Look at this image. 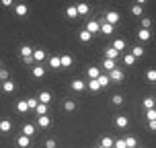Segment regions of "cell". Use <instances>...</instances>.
Here are the masks:
<instances>
[{
    "mask_svg": "<svg viewBox=\"0 0 156 148\" xmlns=\"http://www.w3.org/2000/svg\"><path fill=\"white\" fill-rule=\"evenodd\" d=\"M119 19H121V15H119L117 10H109L107 15L103 16V21H105V23H109V25H113V27L119 23Z\"/></svg>",
    "mask_w": 156,
    "mask_h": 148,
    "instance_id": "1",
    "label": "cell"
},
{
    "mask_svg": "<svg viewBox=\"0 0 156 148\" xmlns=\"http://www.w3.org/2000/svg\"><path fill=\"white\" fill-rule=\"evenodd\" d=\"M86 31L90 33V35H94V33H101V21H97V19H93V21H88L84 27Z\"/></svg>",
    "mask_w": 156,
    "mask_h": 148,
    "instance_id": "2",
    "label": "cell"
},
{
    "mask_svg": "<svg viewBox=\"0 0 156 148\" xmlns=\"http://www.w3.org/2000/svg\"><path fill=\"white\" fill-rule=\"evenodd\" d=\"M33 60H35V64L45 62V49L43 47H33Z\"/></svg>",
    "mask_w": 156,
    "mask_h": 148,
    "instance_id": "3",
    "label": "cell"
},
{
    "mask_svg": "<svg viewBox=\"0 0 156 148\" xmlns=\"http://www.w3.org/2000/svg\"><path fill=\"white\" fill-rule=\"evenodd\" d=\"M101 74H103V72H101L99 66H88V68H86V76H88V80H97Z\"/></svg>",
    "mask_w": 156,
    "mask_h": 148,
    "instance_id": "4",
    "label": "cell"
},
{
    "mask_svg": "<svg viewBox=\"0 0 156 148\" xmlns=\"http://www.w3.org/2000/svg\"><path fill=\"white\" fill-rule=\"evenodd\" d=\"M47 66H49V68H54V70H60V68H62V60H60V56H58V54L49 56V60H47Z\"/></svg>",
    "mask_w": 156,
    "mask_h": 148,
    "instance_id": "5",
    "label": "cell"
},
{
    "mask_svg": "<svg viewBox=\"0 0 156 148\" xmlns=\"http://www.w3.org/2000/svg\"><path fill=\"white\" fill-rule=\"evenodd\" d=\"M70 88H72V91H76V93H82V91L86 88V82H84V80H80V78H74V80L70 82Z\"/></svg>",
    "mask_w": 156,
    "mask_h": 148,
    "instance_id": "6",
    "label": "cell"
},
{
    "mask_svg": "<svg viewBox=\"0 0 156 148\" xmlns=\"http://www.w3.org/2000/svg\"><path fill=\"white\" fill-rule=\"evenodd\" d=\"M31 74L35 78H43L45 76V66H43V64H35V66L31 68Z\"/></svg>",
    "mask_w": 156,
    "mask_h": 148,
    "instance_id": "7",
    "label": "cell"
},
{
    "mask_svg": "<svg viewBox=\"0 0 156 148\" xmlns=\"http://www.w3.org/2000/svg\"><path fill=\"white\" fill-rule=\"evenodd\" d=\"M123 70H121V68H115V70L113 72H109V78H111V82H121V80H123Z\"/></svg>",
    "mask_w": 156,
    "mask_h": 148,
    "instance_id": "8",
    "label": "cell"
},
{
    "mask_svg": "<svg viewBox=\"0 0 156 148\" xmlns=\"http://www.w3.org/2000/svg\"><path fill=\"white\" fill-rule=\"evenodd\" d=\"M115 125L119 128V130H125V128L129 125V117L127 115H117L115 117Z\"/></svg>",
    "mask_w": 156,
    "mask_h": 148,
    "instance_id": "9",
    "label": "cell"
},
{
    "mask_svg": "<svg viewBox=\"0 0 156 148\" xmlns=\"http://www.w3.org/2000/svg\"><path fill=\"white\" fill-rule=\"evenodd\" d=\"M12 132V121L10 119H0V134Z\"/></svg>",
    "mask_w": 156,
    "mask_h": 148,
    "instance_id": "10",
    "label": "cell"
},
{
    "mask_svg": "<svg viewBox=\"0 0 156 148\" xmlns=\"http://www.w3.org/2000/svg\"><path fill=\"white\" fill-rule=\"evenodd\" d=\"M16 146H19V148H29V146H31V138L21 134V136L16 138Z\"/></svg>",
    "mask_w": 156,
    "mask_h": 148,
    "instance_id": "11",
    "label": "cell"
},
{
    "mask_svg": "<svg viewBox=\"0 0 156 148\" xmlns=\"http://www.w3.org/2000/svg\"><path fill=\"white\" fill-rule=\"evenodd\" d=\"M142 107H144V111L156 109V99H154V97H146V99H144V103H142Z\"/></svg>",
    "mask_w": 156,
    "mask_h": 148,
    "instance_id": "12",
    "label": "cell"
},
{
    "mask_svg": "<svg viewBox=\"0 0 156 148\" xmlns=\"http://www.w3.org/2000/svg\"><path fill=\"white\" fill-rule=\"evenodd\" d=\"M37 99H39V103L49 105V103H51V93H49V91H41V93L37 95Z\"/></svg>",
    "mask_w": 156,
    "mask_h": 148,
    "instance_id": "13",
    "label": "cell"
},
{
    "mask_svg": "<svg viewBox=\"0 0 156 148\" xmlns=\"http://www.w3.org/2000/svg\"><path fill=\"white\" fill-rule=\"evenodd\" d=\"M27 13H29V6H27V4H23V2L15 4V15L16 16H25Z\"/></svg>",
    "mask_w": 156,
    "mask_h": 148,
    "instance_id": "14",
    "label": "cell"
},
{
    "mask_svg": "<svg viewBox=\"0 0 156 148\" xmlns=\"http://www.w3.org/2000/svg\"><path fill=\"white\" fill-rule=\"evenodd\" d=\"M37 125H39V128H43V130H47V128L51 125V117H49V115H41V117H37Z\"/></svg>",
    "mask_w": 156,
    "mask_h": 148,
    "instance_id": "15",
    "label": "cell"
},
{
    "mask_svg": "<svg viewBox=\"0 0 156 148\" xmlns=\"http://www.w3.org/2000/svg\"><path fill=\"white\" fill-rule=\"evenodd\" d=\"M111 47H113V49H117V52L121 54V52H123L125 47H127V43H125V39H113V43H111Z\"/></svg>",
    "mask_w": 156,
    "mask_h": 148,
    "instance_id": "16",
    "label": "cell"
},
{
    "mask_svg": "<svg viewBox=\"0 0 156 148\" xmlns=\"http://www.w3.org/2000/svg\"><path fill=\"white\" fill-rule=\"evenodd\" d=\"M117 58H119V52H117V49H113L111 45L105 49V60H115L117 62Z\"/></svg>",
    "mask_w": 156,
    "mask_h": 148,
    "instance_id": "17",
    "label": "cell"
},
{
    "mask_svg": "<svg viewBox=\"0 0 156 148\" xmlns=\"http://www.w3.org/2000/svg\"><path fill=\"white\" fill-rule=\"evenodd\" d=\"M129 54H132L133 58L138 60V58H144V54H146V49H144V47H142V45H133V47H132V52H129Z\"/></svg>",
    "mask_w": 156,
    "mask_h": 148,
    "instance_id": "18",
    "label": "cell"
},
{
    "mask_svg": "<svg viewBox=\"0 0 156 148\" xmlns=\"http://www.w3.org/2000/svg\"><path fill=\"white\" fill-rule=\"evenodd\" d=\"M103 68H105V70H107V74H109V72H113L117 68V64H115V60H103V64H101Z\"/></svg>",
    "mask_w": 156,
    "mask_h": 148,
    "instance_id": "19",
    "label": "cell"
},
{
    "mask_svg": "<svg viewBox=\"0 0 156 148\" xmlns=\"http://www.w3.org/2000/svg\"><path fill=\"white\" fill-rule=\"evenodd\" d=\"M16 111H19V113H29V105H27V99H21V101H16Z\"/></svg>",
    "mask_w": 156,
    "mask_h": 148,
    "instance_id": "20",
    "label": "cell"
},
{
    "mask_svg": "<svg viewBox=\"0 0 156 148\" xmlns=\"http://www.w3.org/2000/svg\"><path fill=\"white\" fill-rule=\"evenodd\" d=\"M76 10H78V16H84V15H88L90 6H88L86 2H80V4H76Z\"/></svg>",
    "mask_w": 156,
    "mask_h": 148,
    "instance_id": "21",
    "label": "cell"
},
{
    "mask_svg": "<svg viewBox=\"0 0 156 148\" xmlns=\"http://www.w3.org/2000/svg\"><path fill=\"white\" fill-rule=\"evenodd\" d=\"M93 39V35L86 31V29H82V31H78V41H82V43H88Z\"/></svg>",
    "mask_w": 156,
    "mask_h": 148,
    "instance_id": "22",
    "label": "cell"
},
{
    "mask_svg": "<svg viewBox=\"0 0 156 148\" xmlns=\"http://www.w3.org/2000/svg\"><path fill=\"white\" fill-rule=\"evenodd\" d=\"M97 82H99V86H101V88L109 86V85H111V78H109V74H101V76L97 78Z\"/></svg>",
    "mask_w": 156,
    "mask_h": 148,
    "instance_id": "23",
    "label": "cell"
},
{
    "mask_svg": "<svg viewBox=\"0 0 156 148\" xmlns=\"http://www.w3.org/2000/svg\"><path fill=\"white\" fill-rule=\"evenodd\" d=\"M19 54H21V58H31L33 56V47L31 45H21Z\"/></svg>",
    "mask_w": 156,
    "mask_h": 148,
    "instance_id": "24",
    "label": "cell"
},
{
    "mask_svg": "<svg viewBox=\"0 0 156 148\" xmlns=\"http://www.w3.org/2000/svg\"><path fill=\"white\" fill-rule=\"evenodd\" d=\"M60 60H62V68H70L72 62H74L70 54H62V56H60Z\"/></svg>",
    "mask_w": 156,
    "mask_h": 148,
    "instance_id": "25",
    "label": "cell"
},
{
    "mask_svg": "<svg viewBox=\"0 0 156 148\" xmlns=\"http://www.w3.org/2000/svg\"><path fill=\"white\" fill-rule=\"evenodd\" d=\"M113 31H115V27H113V25H109V23H105V21L101 19V33H105V35H111Z\"/></svg>",
    "mask_w": 156,
    "mask_h": 148,
    "instance_id": "26",
    "label": "cell"
},
{
    "mask_svg": "<svg viewBox=\"0 0 156 148\" xmlns=\"http://www.w3.org/2000/svg\"><path fill=\"white\" fill-rule=\"evenodd\" d=\"M101 146L103 148H113V146H115V140H113L111 136H103V138H101Z\"/></svg>",
    "mask_w": 156,
    "mask_h": 148,
    "instance_id": "27",
    "label": "cell"
},
{
    "mask_svg": "<svg viewBox=\"0 0 156 148\" xmlns=\"http://www.w3.org/2000/svg\"><path fill=\"white\" fill-rule=\"evenodd\" d=\"M15 88H16V85H15V82H12V80H10V78L2 82V91H4V93H12Z\"/></svg>",
    "mask_w": 156,
    "mask_h": 148,
    "instance_id": "28",
    "label": "cell"
},
{
    "mask_svg": "<svg viewBox=\"0 0 156 148\" xmlns=\"http://www.w3.org/2000/svg\"><path fill=\"white\" fill-rule=\"evenodd\" d=\"M150 37H152V33H150L148 29H140V31H138V39H140V41H144V43H146V41H150Z\"/></svg>",
    "mask_w": 156,
    "mask_h": 148,
    "instance_id": "29",
    "label": "cell"
},
{
    "mask_svg": "<svg viewBox=\"0 0 156 148\" xmlns=\"http://www.w3.org/2000/svg\"><path fill=\"white\" fill-rule=\"evenodd\" d=\"M47 111H49V105H43V103H39L37 107H35V113H37V117L47 115Z\"/></svg>",
    "mask_w": 156,
    "mask_h": 148,
    "instance_id": "30",
    "label": "cell"
},
{
    "mask_svg": "<svg viewBox=\"0 0 156 148\" xmlns=\"http://www.w3.org/2000/svg\"><path fill=\"white\" fill-rule=\"evenodd\" d=\"M64 109L68 111V113H72V111L76 109V101H74V99H66V101H64Z\"/></svg>",
    "mask_w": 156,
    "mask_h": 148,
    "instance_id": "31",
    "label": "cell"
},
{
    "mask_svg": "<svg viewBox=\"0 0 156 148\" xmlns=\"http://www.w3.org/2000/svg\"><path fill=\"white\" fill-rule=\"evenodd\" d=\"M125 148H138V140L133 138V136H125Z\"/></svg>",
    "mask_w": 156,
    "mask_h": 148,
    "instance_id": "32",
    "label": "cell"
},
{
    "mask_svg": "<svg viewBox=\"0 0 156 148\" xmlns=\"http://www.w3.org/2000/svg\"><path fill=\"white\" fill-rule=\"evenodd\" d=\"M33 134H35V125L33 124H25L23 125V136H29V138H31Z\"/></svg>",
    "mask_w": 156,
    "mask_h": 148,
    "instance_id": "33",
    "label": "cell"
},
{
    "mask_svg": "<svg viewBox=\"0 0 156 148\" xmlns=\"http://www.w3.org/2000/svg\"><path fill=\"white\" fill-rule=\"evenodd\" d=\"M146 82H154V85H156V68L146 70Z\"/></svg>",
    "mask_w": 156,
    "mask_h": 148,
    "instance_id": "34",
    "label": "cell"
},
{
    "mask_svg": "<svg viewBox=\"0 0 156 148\" xmlns=\"http://www.w3.org/2000/svg\"><path fill=\"white\" fill-rule=\"evenodd\" d=\"M66 16H68V19H76V16H78L76 4H72V6H68V8H66Z\"/></svg>",
    "mask_w": 156,
    "mask_h": 148,
    "instance_id": "35",
    "label": "cell"
},
{
    "mask_svg": "<svg viewBox=\"0 0 156 148\" xmlns=\"http://www.w3.org/2000/svg\"><path fill=\"white\" fill-rule=\"evenodd\" d=\"M86 88H88V91H93V93H99V91H101V86H99L97 80H88V82H86Z\"/></svg>",
    "mask_w": 156,
    "mask_h": 148,
    "instance_id": "36",
    "label": "cell"
},
{
    "mask_svg": "<svg viewBox=\"0 0 156 148\" xmlns=\"http://www.w3.org/2000/svg\"><path fill=\"white\" fill-rule=\"evenodd\" d=\"M27 105H29V111H35V107L39 105V99L37 97H29L27 99Z\"/></svg>",
    "mask_w": 156,
    "mask_h": 148,
    "instance_id": "37",
    "label": "cell"
},
{
    "mask_svg": "<svg viewBox=\"0 0 156 148\" xmlns=\"http://www.w3.org/2000/svg\"><path fill=\"white\" fill-rule=\"evenodd\" d=\"M123 64H125V66H133V64H136V58H133V56L127 52V54L123 56Z\"/></svg>",
    "mask_w": 156,
    "mask_h": 148,
    "instance_id": "38",
    "label": "cell"
},
{
    "mask_svg": "<svg viewBox=\"0 0 156 148\" xmlns=\"http://www.w3.org/2000/svg\"><path fill=\"white\" fill-rule=\"evenodd\" d=\"M132 15H136V16H140V19H142V15H144V6L133 4V6H132Z\"/></svg>",
    "mask_w": 156,
    "mask_h": 148,
    "instance_id": "39",
    "label": "cell"
},
{
    "mask_svg": "<svg viewBox=\"0 0 156 148\" xmlns=\"http://www.w3.org/2000/svg\"><path fill=\"white\" fill-rule=\"evenodd\" d=\"M140 23H142L140 29H148V31H150V27H152V21H150L148 16H142V19H140Z\"/></svg>",
    "mask_w": 156,
    "mask_h": 148,
    "instance_id": "40",
    "label": "cell"
},
{
    "mask_svg": "<svg viewBox=\"0 0 156 148\" xmlns=\"http://www.w3.org/2000/svg\"><path fill=\"white\" fill-rule=\"evenodd\" d=\"M111 103L119 107V105H123V97H121V95H113V97H111Z\"/></svg>",
    "mask_w": 156,
    "mask_h": 148,
    "instance_id": "41",
    "label": "cell"
},
{
    "mask_svg": "<svg viewBox=\"0 0 156 148\" xmlns=\"http://www.w3.org/2000/svg\"><path fill=\"white\" fill-rule=\"evenodd\" d=\"M144 115L148 121H156V109H150V111H144Z\"/></svg>",
    "mask_w": 156,
    "mask_h": 148,
    "instance_id": "42",
    "label": "cell"
},
{
    "mask_svg": "<svg viewBox=\"0 0 156 148\" xmlns=\"http://www.w3.org/2000/svg\"><path fill=\"white\" fill-rule=\"evenodd\" d=\"M0 80H2V82L8 80V70H6V68H0Z\"/></svg>",
    "mask_w": 156,
    "mask_h": 148,
    "instance_id": "43",
    "label": "cell"
},
{
    "mask_svg": "<svg viewBox=\"0 0 156 148\" xmlns=\"http://www.w3.org/2000/svg\"><path fill=\"white\" fill-rule=\"evenodd\" d=\"M113 148H125V140H123V138H117V140H115V146H113Z\"/></svg>",
    "mask_w": 156,
    "mask_h": 148,
    "instance_id": "44",
    "label": "cell"
},
{
    "mask_svg": "<svg viewBox=\"0 0 156 148\" xmlns=\"http://www.w3.org/2000/svg\"><path fill=\"white\" fill-rule=\"evenodd\" d=\"M23 60V64H27V66H35V60H33V56L31 58H21Z\"/></svg>",
    "mask_w": 156,
    "mask_h": 148,
    "instance_id": "45",
    "label": "cell"
},
{
    "mask_svg": "<svg viewBox=\"0 0 156 148\" xmlns=\"http://www.w3.org/2000/svg\"><path fill=\"white\" fill-rule=\"evenodd\" d=\"M45 148H55V140H54V138L45 140Z\"/></svg>",
    "mask_w": 156,
    "mask_h": 148,
    "instance_id": "46",
    "label": "cell"
},
{
    "mask_svg": "<svg viewBox=\"0 0 156 148\" xmlns=\"http://www.w3.org/2000/svg\"><path fill=\"white\" fill-rule=\"evenodd\" d=\"M2 6H4V8H10V6H12V0H2Z\"/></svg>",
    "mask_w": 156,
    "mask_h": 148,
    "instance_id": "47",
    "label": "cell"
},
{
    "mask_svg": "<svg viewBox=\"0 0 156 148\" xmlns=\"http://www.w3.org/2000/svg\"><path fill=\"white\" fill-rule=\"evenodd\" d=\"M148 130H152V132H156V121H148Z\"/></svg>",
    "mask_w": 156,
    "mask_h": 148,
    "instance_id": "48",
    "label": "cell"
},
{
    "mask_svg": "<svg viewBox=\"0 0 156 148\" xmlns=\"http://www.w3.org/2000/svg\"><path fill=\"white\" fill-rule=\"evenodd\" d=\"M94 148H103V146H101V144H99V146H94Z\"/></svg>",
    "mask_w": 156,
    "mask_h": 148,
    "instance_id": "49",
    "label": "cell"
}]
</instances>
